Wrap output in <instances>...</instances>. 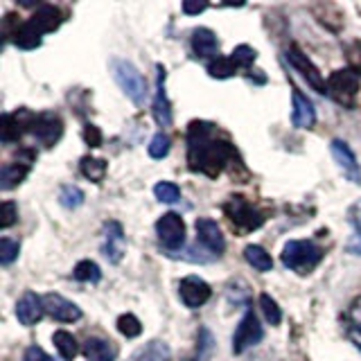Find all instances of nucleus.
<instances>
[{
	"mask_svg": "<svg viewBox=\"0 0 361 361\" xmlns=\"http://www.w3.org/2000/svg\"><path fill=\"white\" fill-rule=\"evenodd\" d=\"M154 195L161 203H176L180 199V190L176 183H169V180H161L154 188Z\"/></svg>",
	"mask_w": 361,
	"mask_h": 361,
	"instance_id": "nucleus-32",
	"label": "nucleus"
},
{
	"mask_svg": "<svg viewBox=\"0 0 361 361\" xmlns=\"http://www.w3.org/2000/svg\"><path fill=\"white\" fill-rule=\"evenodd\" d=\"M156 233L161 244L167 248L169 253L180 251V246L185 244V221L180 219V214L167 212L156 221Z\"/></svg>",
	"mask_w": 361,
	"mask_h": 361,
	"instance_id": "nucleus-5",
	"label": "nucleus"
},
{
	"mask_svg": "<svg viewBox=\"0 0 361 361\" xmlns=\"http://www.w3.org/2000/svg\"><path fill=\"white\" fill-rule=\"evenodd\" d=\"M208 9V3H192V0H185L183 3V11L185 14H201V11Z\"/></svg>",
	"mask_w": 361,
	"mask_h": 361,
	"instance_id": "nucleus-41",
	"label": "nucleus"
},
{
	"mask_svg": "<svg viewBox=\"0 0 361 361\" xmlns=\"http://www.w3.org/2000/svg\"><path fill=\"white\" fill-rule=\"evenodd\" d=\"M18 219V210L14 201H5L0 206V228H11Z\"/></svg>",
	"mask_w": 361,
	"mask_h": 361,
	"instance_id": "nucleus-36",
	"label": "nucleus"
},
{
	"mask_svg": "<svg viewBox=\"0 0 361 361\" xmlns=\"http://www.w3.org/2000/svg\"><path fill=\"white\" fill-rule=\"evenodd\" d=\"M262 336H264V330H262V325H259L255 312L246 310V314L242 316V321L233 334V353L235 355L246 353L248 348H253L262 341Z\"/></svg>",
	"mask_w": 361,
	"mask_h": 361,
	"instance_id": "nucleus-6",
	"label": "nucleus"
},
{
	"mask_svg": "<svg viewBox=\"0 0 361 361\" xmlns=\"http://www.w3.org/2000/svg\"><path fill=\"white\" fill-rule=\"evenodd\" d=\"M131 361H172V350L165 341H149L131 357Z\"/></svg>",
	"mask_w": 361,
	"mask_h": 361,
	"instance_id": "nucleus-22",
	"label": "nucleus"
},
{
	"mask_svg": "<svg viewBox=\"0 0 361 361\" xmlns=\"http://www.w3.org/2000/svg\"><path fill=\"white\" fill-rule=\"evenodd\" d=\"M348 253H353V255H361V235L357 233L353 240L348 242Z\"/></svg>",
	"mask_w": 361,
	"mask_h": 361,
	"instance_id": "nucleus-43",
	"label": "nucleus"
},
{
	"mask_svg": "<svg viewBox=\"0 0 361 361\" xmlns=\"http://www.w3.org/2000/svg\"><path fill=\"white\" fill-rule=\"evenodd\" d=\"M124 251H127V242H124V231L122 224L118 221H109L104 226V255L111 264H118Z\"/></svg>",
	"mask_w": 361,
	"mask_h": 361,
	"instance_id": "nucleus-15",
	"label": "nucleus"
},
{
	"mask_svg": "<svg viewBox=\"0 0 361 361\" xmlns=\"http://www.w3.org/2000/svg\"><path fill=\"white\" fill-rule=\"evenodd\" d=\"M208 73L210 77H217V79H228L237 73V66L231 56H214V59L208 63Z\"/></svg>",
	"mask_w": 361,
	"mask_h": 361,
	"instance_id": "nucleus-27",
	"label": "nucleus"
},
{
	"mask_svg": "<svg viewBox=\"0 0 361 361\" xmlns=\"http://www.w3.org/2000/svg\"><path fill=\"white\" fill-rule=\"evenodd\" d=\"M79 169H82V174L93 180V183H99V180L104 178V174H106V163L102 161V158L86 156V158H82V165H79Z\"/></svg>",
	"mask_w": 361,
	"mask_h": 361,
	"instance_id": "nucleus-26",
	"label": "nucleus"
},
{
	"mask_svg": "<svg viewBox=\"0 0 361 361\" xmlns=\"http://www.w3.org/2000/svg\"><path fill=\"white\" fill-rule=\"evenodd\" d=\"M27 172H30V165H25V163H7L5 167H3V172H0V190H11V188H16L23 178L27 176Z\"/></svg>",
	"mask_w": 361,
	"mask_h": 361,
	"instance_id": "nucleus-23",
	"label": "nucleus"
},
{
	"mask_svg": "<svg viewBox=\"0 0 361 361\" xmlns=\"http://www.w3.org/2000/svg\"><path fill=\"white\" fill-rule=\"evenodd\" d=\"M214 348V338L210 334V330H206V327H201L199 330V348H197V359L195 361H206L212 353Z\"/></svg>",
	"mask_w": 361,
	"mask_h": 361,
	"instance_id": "nucleus-35",
	"label": "nucleus"
},
{
	"mask_svg": "<svg viewBox=\"0 0 361 361\" xmlns=\"http://www.w3.org/2000/svg\"><path fill=\"white\" fill-rule=\"evenodd\" d=\"M32 113L30 111H18V113H5L3 118H0V138L3 142H16L23 131H25V122L23 120H30Z\"/></svg>",
	"mask_w": 361,
	"mask_h": 361,
	"instance_id": "nucleus-19",
	"label": "nucleus"
},
{
	"mask_svg": "<svg viewBox=\"0 0 361 361\" xmlns=\"http://www.w3.org/2000/svg\"><path fill=\"white\" fill-rule=\"evenodd\" d=\"M224 210L231 217L233 224L242 226V228H246V231L259 228V226H262V221H264L262 214L248 206V201L242 199V197H233L231 201H226L224 203Z\"/></svg>",
	"mask_w": 361,
	"mask_h": 361,
	"instance_id": "nucleus-7",
	"label": "nucleus"
},
{
	"mask_svg": "<svg viewBox=\"0 0 361 361\" xmlns=\"http://www.w3.org/2000/svg\"><path fill=\"white\" fill-rule=\"evenodd\" d=\"M178 293H180V300H183L185 307L197 310L203 302H208L212 291H210V285L206 280H201L199 276H188V278L180 280Z\"/></svg>",
	"mask_w": 361,
	"mask_h": 361,
	"instance_id": "nucleus-9",
	"label": "nucleus"
},
{
	"mask_svg": "<svg viewBox=\"0 0 361 361\" xmlns=\"http://www.w3.org/2000/svg\"><path fill=\"white\" fill-rule=\"evenodd\" d=\"M323 259V248L310 240H291L282 248V264L296 271L298 276H307Z\"/></svg>",
	"mask_w": 361,
	"mask_h": 361,
	"instance_id": "nucleus-2",
	"label": "nucleus"
},
{
	"mask_svg": "<svg viewBox=\"0 0 361 361\" xmlns=\"http://www.w3.org/2000/svg\"><path fill=\"white\" fill-rule=\"evenodd\" d=\"M235 158L231 142L214 138V127L208 122H192L188 131V163L192 172L217 178Z\"/></svg>",
	"mask_w": 361,
	"mask_h": 361,
	"instance_id": "nucleus-1",
	"label": "nucleus"
},
{
	"mask_svg": "<svg viewBox=\"0 0 361 361\" xmlns=\"http://www.w3.org/2000/svg\"><path fill=\"white\" fill-rule=\"evenodd\" d=\"M43 307H45V314H50L54 321H61V323H75L82 319V310L68 298L59 296V293H45Z\"/></svg>",
	"mask_w": 361,
	"mask_h": 361,
	"instance_id": "nucleus-10",
	"label": "nucleus"
},
{
	"mask_svg": "<svg viewBox=\"0 0 361 361\" xmlns=\"http://www.w3.org/2000/svg\"><path fill=\"white\" fill-rule=\"evenodd\" d=\"M287 59H289V63L296 68V71L307 79V84L312 86V88H316L319 93H327V82L323 79V75H321V71L316 68L310 59H307V54H302L298 48H289L287 50Z\"/></svg>",
	"mask_w": 361,
	"mask_h": 361,
	"instance_id": "nucleus-11",
	"label": "nucleus"
},
{
	"mask_svg": "<svg viewBox=\"0 0 361 361\" xmlns=\"http://www.w3.org/2000/svg\"><path fill=\"white\" fill-rule=\"evenodd\" d=\"M192 50L199 56V59H210V56H217L219 50V41L214 37V32L208 27H199L192 34Z\"/></svg>",
	"mask_w": 361,
	"mask_h": 361,
	"instance_id": "nucleus-21",
	"label": "nucleus"
},
{
	"mask_svg": "<svg viewBox=\"0 0 361 361\" xmlns=\"http://www.w3.org/2000/svg\"><path fill=\"white\" fill-rule=\"evenodd\" d=\"M84 192L79 190L77 185H63L61 190H59V203L63 208H68V210H75V208H79L84 203Z\"/></svg>",
	"mask_w": 361,
	"mask_h": 361,
	"instance_id": "nucleus-29",
	"label": "nucleus"
},
{
	"mask_svg": "<svg viewBox=\"0 0 361 361\" xmlns=\"http://www.w3.org/2000/svg\"><path fill=\"white\" fill-rule=\"evenodd\" d=\"M73 276L79 282H99L102 271L93 259H82V262H77V267L73 269Z\"/></svg>",
	"mask_w": 361,
	"mask_h": 361,
	"instance_id": "nucleus-28",
	"label": "nucleus"
},
{
	"mask_svg": "<svg viewBox=\"0 0 361 361\" xmlns=\"http://www.w3.org/2000/svg\"><path fill=\"white\" fill-rule=\"evenodd\" d=\"M259 310H262V314H264V319L271 323V325H280V321H282V312H280V307H278V302L269 296V293H262L259 296Z\"/></svg>",
	"mask_w": 361,
	"mask_h": 361,
	"instance_id": "nucleus-30",
	"label": "nucleus"
},
{
	"mask_svg": "<svg viewBox=\"0 0 361 361\" xmlns=\"http://www.w3.org/2000/svg\"><path fill=\"white\" fill-rule=\"evenodd\" d=\"M195 228H197V240L201 242V246L206 248V251H210L212 255H221L224 253L226 240H224L221 228L217 226V221H212L208 217H201V219H197Z\"/></svg>",
	"mask_w": 361,
	"mask_h": 361,
	"instance_id": "nucleus-12",
	"label": "nucleus"
},
{
	"mask_svg": "<svg viewBox=\"0 0 361 361\" xmlns=\"http://www.w3.org/2000/svg\"><path fill=\"white\" fill-rule=\"evenodd\" d=\"M45 314L43 307V298H39L37 293H23L20 300L16 302V319L20 321V325H37L41 321V316Z\"/></svg>",
	"mask_w": 361,
	"mask_h": 361,
	"instance_id": "nucleus-16",
	"label": "nucleus"
},
{
	"mask_svg": "<svg viewBox=\"0 0 361 361\" xmlns=\"http://www.w3.org/2000/svg\"><path fill=\"white\" fill-rule=\"evenodd\" d=\"M330 152H332V158L336 161L338 169L345 174V178L350 180V183L359 185L361 183V167H359V161L355 152L350 149V145L343 142V140H332L330 145Z\"/></svg>",
	"mask_w": 361,
	"mask_h": 361,
	"instance_id": "nucleus-8",
	"label": "nucleus"
},
{
	"mask_svg": "<svg viewBox=\"0 0 361 361\" xmlns=\"http://www.w3.org/2000/svg\"><path fill=\"white\" fill-rule=\"evenodd\" d=\"M118 332L122 336H127V338H135V336H140L142 325L133 314H122L118 319Z\"/></svg>",
	"mask_w": 361,
	"mask_h": 361,
	"instance_id": "nucleus-31",
	"label": "nucleus"
},
{
	"mask_svg": "<svg viewBox=\"0 0 361 361\" xmlns=\"http://www.w3.org/2000/svg\"><path fill=\"white\" fill-rule=\"evenodd\" d=\"M82 353L88 361H116L118 348L113 341H106V338L90 336V338H86Z\"/></svg>",
	"mask_w": 361,
	"mask_h": 361,
	"instance_id": "nucleus-20",
	"label": "nucleus"
},
{
	"mask_svg": "<svg viewBox=\"0 0 361 361\" xmlns=\"http://www.w3.org/2000/svg\"><path fill=\"white\" fill-rule=\"evenodd\" d=\"M291 99H293V111H291L293 127H296V129H312V127H314V122H316L314 104L300 93V90H298L296 86H293Z\"/></svg>",
	"mask_w": 361,
	"mask_h": 361,
	"instance_id": "nucleus-18",
	"label": "nucleus"
},
{
	"mask_svg": "<svg viewBox=\"0 0 361 361\" xmlns=\"http://www.w3.org/2000/svg\"><path fill=\"white\" fill-rule=\"evenodd\" d=\"M32 127H34L32 131L37 135V140L45 147H52L63 133V122L59 116H54V113H43V116L34 120Z\"/></svg>",
	"mask_w": 361,
	"mask_h": 361,
	"instance_id": "nucleus-13",
	"label": "nucleus"
},
{
	"mask_svg": "<svg viewBox=\"0 0 361 361\" xmlns=\"http://www.w3.org/2000/svg\"><path fill=\"white\" fill-rule=\"evenodd\" d=\"M244 257L255 271H262V274H267V271L274 269V259H271V255L264 251L262 246H255V244L246 246L244 248Z\"/></svg>",
	"mask_w": 361,
	"mask_h": 361,
	"instance_id": "nucleus-24",
	"label": "nucleus"
},
{
	"mask_svg": "<svg viewBox=\"0 0 361 361\" xmlns=\"http://www.w3.org/2000/svg\"><path fill=\"white\" fill-rule=\"evenodd\" d=\"M350 221L357 226V233L361 235V201H357L353 208H350Z\"/></svg>",
	"mask_w": 361,
	"mask_h": 361,
	"instance_id": "nucleus-42",
	"label": "nucleus"
},
{
	"mask_svg": "<svg viewBox=\"0 0 361 361\" xmlns=\"http://www.w3.org/2000/svg\"><path fill=\"white\" fill-rule=\"evenodd\" d=\"M52 343H54L56 350H59L61 359L73 361L77 357V341H75V336L71 332H66V330L54 332L52 334Z\"/></svg>",
	"mask_w": 361,
	"mask_h": 361,
	"instance_id": "nucleus-25",
	"label": "nucleus"
},
{
	"mask_svg": "<svg viewBox=\"0 0 361 361\" xmlns=\"http://www.w3.org/2000/svg\"><path fill=\"white\" fill-rule=\"evenodd\" d=\"M16 257H18V242H11L7 237H3V240H0V262L7 267L14 262Z\"/></svg>",
	"mask_w": 361,
	"mask_h": 361,
	"instance_id": "nucleus-37",
	"label": "nucleus"
},
{
	"mask_svg": "<svg viewBox=\"0 0 361 361\" xmlns=\"http://www.w3.org/2000/svg\"><path fill=\"white\" fill-rule=\"evenodd\" d=\"M111 73L116 84L122 88V93L127 95L133 104H145L147 99V82L145 77L138 73V68L129 63L127 59H113L111 61Z\"/></svg>",
	"mask_w": 361,
	"mask_h": 361,
	"instance_id": "nucleus-3",
	"label": "nucleus"
},
{
	"mask_svg": "<svg viewBox=\"0 0 361 361\" xmlns=\"http://www.w3.org/2000/svg\"><path fill=\"white\" fill-rule=\"evenodd\" d=\"M359 84H361L359 73L345 68V71H336L330 75V79H327V93H330L336 102H341V104L353 106L355 97L359 93Z\"/></svg>",
	"mask_w": 361,
	"mask_h": 361,
	"instance_id": "nucleus-4",
	"label": "nucleus"
},
{
	"mask_svg": "<svg viewBox=\"0 0 361 361\" xmlns=\"http://www.w3.org/2000/svg\"><path fill=\"white\" fill-rule=\"evenodd\" d=\"M25 361H52V359L45 355L39 345H32V348L25 350Z\"/></svg>",
	"mask_w": 361,
	"mask_h": 361,
	"instance_id": "nucleus-40",
	"label": "nucleus"
},
{
	"mask_svg": "<svg viewBox=\"0 0 361 361\" xmlns=\"http://www.w3.org/2000/svg\"><path fill=\"white\" fill-rule=\"evenodd\" d=\"M353 338H355V341H357V345L361 348V334H357V332H353Z\"/></svg>",
	"mask_w": 361,
	"mask_h": 361,
	"instance_id": "nucleus-44",
	"label": "nucleus"
},
{
	"mask_svg": "<svg viewBox=\"0 0 361 361\" xmlns=\"http://www.w3.org/2000/svg\"><path fill=\"white\" fill-rule=\"evenodd\" d=\"M84 140L88 142V147H99L102 145V131L95 127V124H86V127H84Z\"/></svg>",
	"mask_w": 361,
	"mask_h": 361,
	"instance_id": "nucleus-39",
	"label": "nucleus"
},
{
	"mask_svg": "<svg viewBox=\"0 0 361 361\" xmlns=\"http://www.w3.org/2000/svg\"><path fill=\"white\" fill-rule=\"evenodd\" d=\"M154 120L158 127H169L172 124V104H169L167 93H165V68L158 66V88L154 97Z\"/></svg>",
	"mask_w": 361,
	"mask_h": 361,
	"instance_id": "nucleus-17",
	"label": "nucleus"
},
{
	"mask_svg": "<svg viewBox=\"0 0 361 361\" xmlns=\"http://www.w3.org/2000/svg\"><path fill=\"white\" fill-rule=\"evenodd\" d=\"M348 319L350 323H353L355 327V332L361 334V298H355L353 305H350V310H348Z\"/></svg>",
	"mask_w": 361,
	"mask_h": 361,
	"instance_id": "nucleus-38",
	"label": "nucleus"
},
{
	"mask_svg": "<svg viewBox=\"0 0 361 361\" xmlns=\"http://www.w3.org/2000/svg\"><path fill=\"white\" fill-rule=\"evenodd\" d=\"M59 23H61V14H59V9L52 7V5H43L37 14H34L25 25H20L25 32L34 34V37H39L41 39V34L45 32H52L59 27Z\"/></svg>",
	"mask_w": 361,
	"mask_h": 361,
	"instance_id": "nucleus-14",
	"label": "nucleus"
},
{
	"mask_svg": "<svg viewBox=\"0 0 361 361\" xmlns=\"http://www.w3.org/2000/svg\"><path fill=\"white\" fill-rule=\"evenodd\" d=\"M169 147H172V140H169V135L158 131L152 142H149V156L156 158V161H161V158H165L169 154Z\"/></svg>",
	"mask_w": 361,
	"mask_h": 361,
	"instance_id": "nucleus-33",
	"label": "nucleus"
},
{
	"mask_svg": "<svg viewBox=\"0 0 361 361\" xmlns=\"http://www.w3.org/2000/svg\"><path fill=\"white\" fill-rule=\"evenodd\" d=\"M255 56H257V52L251 48V45H237V48L233 50V54H231V59L235 61L237 68H248L255 61Z\"/></svg>",
	"mask_w": 361,
	"mask_h": 361,
	"instance_id": "nucleus-34",
	"label": "nucleus"
}]
</instances>
